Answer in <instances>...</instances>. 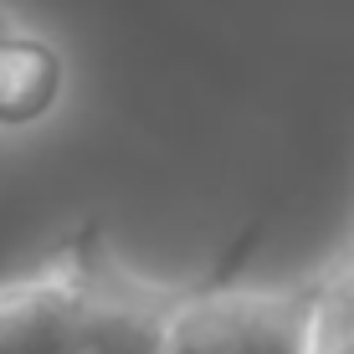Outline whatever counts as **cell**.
I'll use <instances>...</instances> for the list:
<instances>
[{
    "label": "cell",
    "mask_w": 354,
    "mask_h": 354,
    "mask_svg": "<svg viewBox=\"0 0 354 354\" xmlns=\"http://www.w3.org/2000/svg\"><path fill=\"white\" fill-rule=\"evenodd\" d=\"M16 26H21V21H16V16H10V6H6V0H0V41H6V36H10V31H16Z\"/></svg>",
    "instance_id": "8992f818"
},
{
    "label": "cell",
    "mask_w": 354,
    "mask_h": 354,
    "mask_svg": "<svg viewBox=\"0 0 354 354\" xmlns=\"http://www.w3.org/2000/svg\"><path fill=\"white\" fill-rule=\"evenodd\" d=\"M93 241H72L57 262L0 283V354H72L93 288Z\"/></svg>",
    "instance_id": "7a4b0ae2"
},
{
    "label": "cell",
    "mask_w": 354,
    "mask_h": 354,
    "mask_svg": "<svg viewBox=\"0 0 354 354\" xmlns=\"http://www.w3.org/2000/svg\"><path fill=\"white\" fill-rule=\"evenodd\" d=\"M169 303H175V292L133 288L129 277H118L113 262L97 252L88 308H82V328H77L72 354H165Z\"/></svg>",
    "instance_id": "3957f363"
},
{
    "label": "cell",
    "mask_w": 354,
    "mask_h": 354,
    "mask_svg": "<svg viewBox=\"0 0 354 354\" xmlns=\"http://www.w3.org/2000/svg\"><path fill=\"white\" fill-rule=\"evenodd\" d=\"M313 283L247 288L231 272L175 292L165 324V354H308Z\"/></svg>",
    "instance_id": "6da1fadb"
},
{
    "label": "cell",
    "mask_w": 354,
    "mask_h": 354,
    "mask_svg": "<svg viewBox=\"0 0 354 354\" xmlns=\"http://www.w3.org/2000/svg\"><path fill=\"white\" fill-rule=\"evenodd\" d=\"M67 62L41 31L16 26L0 41V129H31L62 103Z\"/></svg>",
    "instance_id": "277c9868"
},
{
    "label": "cell",
    "mask_w": 354,
    "mask_h": 354,
    "mask_svg": "<svg viewBox=\"0 0 354 354\" xmlns=\"http://www.w3.org/2000/svg\"><path fill=\"white\" fill-rule=\"evenodd\" d=\"M308 354H354V252L313 277V334Z\"/></svg>",
    "instance_id": "5b68a950"
}]
</instances>
